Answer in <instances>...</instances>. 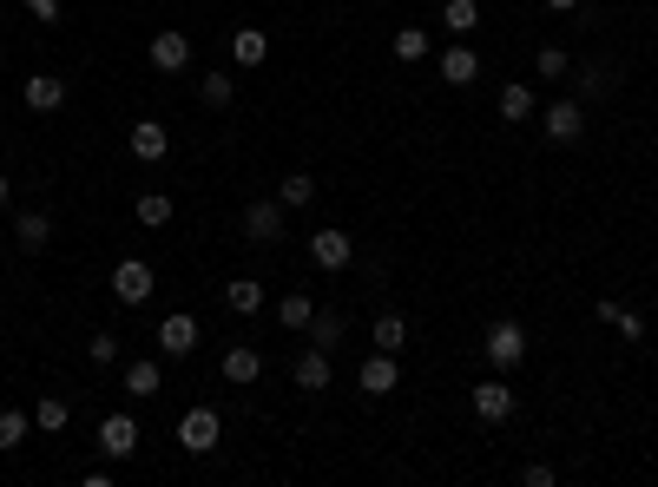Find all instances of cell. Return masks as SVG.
Instances as JSON below:
<instances>
[{"instance_id": "6da1fadb", "label": "cell", "mask_w": 658, "mask_h": 487, "mask_svg": "<svg viewBox=\"0 0 658 487\" xmlns=\"http://www.w3.org/2000/svg\"><path fill=\"white\" fill-rule=\"evenodd\" d=\"M487 362H494V369H520V362H527V330H520L514 316L487 323Z\"/></svg>"}, {"instance_id": "7a4b0ae2", "label": "cell", "mask_w": 658, "mask_h": 487, "mask_svg": "<svg viewBox=\"0 0 658 487\" xmlns=\"http://www.w3.org/2000/svg\"><path fill=\"white\" fill-rule=\"evenodd\" d=\"M218 441H224V422H218V409H191L185 422H178V448H185V455H211Z\"/></svg>"}, {"instance_id": "3957f363", "label": "cell", "mask_w": 658, "mask_h": 487, "mask_svg": "<svg viewBox=\"0 0 658 487\" xmlns=\"http://www.w3.org/2000/svg\"><path fill=\"white\" fill-rule=\"evenodd\" d=\"M540 132H547L553 145H573L586 132V106H580V99H553V106L540 112Z\"/></svg>"}, {"instance_id": "277c9868", "label": "cell", "mask_w": 658, "mask_h": 487, "mask_svg": "<svg viewBox=\"0 0 658 487\" xmlns=\"http://www.w3.org/2000/svg\"><path fill=\"white\" fill-rule=\"evenodd\" d=\"M310 264L316 270H349L356 264V237L349 231H310Z\"/></svg>"}, {"instance_id": "5b68a950", "label": "cell", "mask_w": 658, "mask_h": 487, "mask_svg": "<svg viewBox=\"0 0 658 487\" xmlns=\"http://www.w3.org/2000/svg\"><path fill=\"white\" fill-rule=\"evenodd\" d=\"M244 237H251V244H277V237H283V198H251V211H244Z\"/></svg>"}, {"instance_id": "8992f818", "label": "cell", "mask_w": 658, "mask_h": 487, "mask_svg": "<svg viewBox=\"0 0 658 487\" xmlns=\"http://www.w3.org/2000/svg\"><path fill=\"white\" fill-rule=\"evenodd\" d=\"M99 448H106L112 461H132L139 455V422H132V415H106V422H99Z\"/></svg>"}, {"instance_id": "52a82bcc", "label": "cell", "mask_w": 658, "mask_h": 487, "mask_svg": "<svg viewBox=\"0 0 658 487\" xmlns=\"http://www.w3.org/2000/svg\"><path fill=\"white\" fill-rule=\"evenodd\" d=\"M474 415H481L487 428H494V422H507V415H514V389H507L501 376H487L481 389H474Z\"/></svg>"}, {"instance_id": "ba28073f", "label": "cell", "mask_w": 658, "mask_h": 487, "mask_svg": "<svg viewBox=\"0 0 658 487\" xmlns=\"http://www.w3.org/2000/svg\"><path fill=\"white\" fill-rule=\"evenodd\" d=\"M112 297H119V303H145V297H152V264L126 257V264L112 270Z\"/></svg>"}, {"instance_id": "9c48e42d", "label": "cell", "mask_w": 658, "mask_h": 487, "mask_svg": "<svg viewBox=\"0 0 658 487\" xmlns=\"http://www.w3.org/2000/svg\"><path fill=\"white\" fill-rule=\"evenodd\" d=\"M145 53H152L158 73H185V66H191V40H185V33H172V27L152 33V47H145Z\"/></svg>"}, {"instance_id": "30bf717a", "label": "cell", "mask_w": 658, "mask_h": 487, "mask_svg": "<svg viewBox=\"0 0 658 487\" xmlns=\"http://www.w3.org/2000/svg\"><path fill=\"white\" fill-rule=\"evenodd\" d=\"M158 349H165V356H191V349H198V316H165V323H158Z\"/></svg>"}, {"instance_id": "8fae6325", "label": "cell", "mask_w": 658, "mask_h": 487, "mask_svg": "<svg viewBox=\"0 0 658 487\" xmlns=\"http://www.w3.org/2000/svg\"><path fill=\"white\" fill-rule=\"evenodd\" d=\"M165 152H172V132L158 126V119H139V126H132V158H139V165H158Z\"/></svg>"}, {"instance_id": "7c38bea8", "label": "cell", "mask_w": 658, "mask_h": 487, "mask_svg": "<svg viewBox=\"0 0 658 487\" xmlns=\"http://www.w3.org/2000/svg\"><path fill=\"white\" fill-rule=\"evenodd\" d=\"M395 382H402V376H395V356H389V349H376V356L356 369V389H362V395H389Z\"/></svg>"}, {"instance_id": "4fadbf2b", "label": "cell", "mask_w": 658, "mask_h": 487, "mask_svg": "<svg viewBox=\"0 0 658 487\" xmlns=\"http://www.w3.org/2000/svg\"><path fill=\"white\" fill-rule=\"evenodd\" d=\"M435 73L448 79V86H474V79H481V53H474V47H448L435 60Z\"/></svg>"}, {"instance_id": "5bb4252c", "label": "cell", "mask_w": 658, "mask_h": 487, "mask_svg": "<svg viewBox=\"0 0 658 487\" xmlns=\"http://www.w3.org/2000/svg\"><path fill=\"white\" fill-rule=\"evenodd\" d=\"M27 106L33 112H60L66 106V79L60 73H33L27 79Z\"/></svg>"}, {"instance_id": "9a60e30c", "label": "cell", "mask_w": 658, "mask_h": 487, "mask_svg": "<svg viewBox=\"0 0 658 487\" xmlns=\"http://www.w3.org/2000/svg\"><path fill=\"white\" fill-rule=\"evenodd\" d=\"M257 376H264V356H257L251 343L224 349V382H237V389H244V382H257Z\"/></svg>"}, {"instance_id": "2e32d148", "label": "cell", "mask_w": 658, "mask_h": 487, "mask_svg": "<svg viewBox=\"0 0 658 487\" xmlns=\"http://www.w3.org/2000/svg\"><path fill=\"white\" fill-rule=\"evenodd\" d=\"M158 389H165V369H158V362H126V395L132 402H152Z\"/></svg>"}, {"instance_id": "e0dca14e", "label": "cell", "mask_w": 658, "mask_h": 487, "mask_svg": "<svg viewBox=\"0 0 658 487\" xmlns=\"http://www.w3.org/2000/svg\"><path fill=\"white\" fill-rule=\"evenodd\" d=\"M290 376H297V389H329V349H303L297 356V369H290Z\"/></svg>"}, {"instance_id": "ac0fdd59", "label": "cell", "mask_w": 658, "mask_h": 487, "mask_svg": "<svg viewBox=\"0 0 658 487\" xmlns=\"http://www.w3.org/2000/svg\"><path fill=\"white\" fill-rule=\"evenodd\" d=\"M224 303H231L237 316H257V310H264V283H257V277H237V283H224Z\"/></svg>"}, {"instance_id": "d6986e66", "label": "cell", "mask_w": 658, "mask_h": 487, "mask_svg": "<svg viewBox=\"0 0 658 487\" xmlns=\"http://www.w3.org/2000/svg\"><path fill=\"white\" fill-rule=\"evenodd\" d=\"M501 119H507V126H527V119H533V86H520V79L501 86Z\"/></svg>"}, {"instance_id": "ffe728a7", "label": "cell", "mask_w": 658, "mask_h": 487, "mask_svg": "<svg viewBox=\"0 0 658 487\" xmlns=\"http://www.w3.org/2000/svg\"><path fill=\"white\" fill-rule=\"evenodd\" d=\"M441 27H448V33H461V40H468V33L481 27V0H448V7H441Z\"/></svg>"}, {"instance_id": "44dd1931", "label": "cell", "mask_w": 658, "mask_h": 487, "mask_svg": "<svg viewBox=\"0 0 658 487\" xmlns=\"http://www.w3.org/2000/svg\"><path fill=\"white\" fill-rule=\"evenodd\" d=\"M14 237H20V251H40V244L53 237L47 211H20V218H14Z\"/></svg>"}, {"instance_id": "7402d4cb", "label": "cell", "mask_w": 658, "mask_h": 487, "mask_svg": "<svg viewBox=\"0 0 658 487\" xmlns=\"http://www.w3.org/2000/svg\"><path fill=\"white\" fill-rule=\"evenodd\" d=\"M310 316H316V303L303 297V290H290V297H277V323H283V330H310Z\"/></svg>"}, {"instance_id": "603a6c76", "label": "cell", "mask_w": 658, "mask_h": 487, "mask_svg": "<svg viewBox=\"0 0 658 487\" xmlns=\"http://www.w3.org/2000/svg\"><path fill=\"white\" fill-rule=\"evenodd\" d=\"M277 198H283V211H303V205L316 198V178H310V172H290V178L277 185Z\"/></svg>"}, {"instance_id": "cb8c5ba5", "label": "cell", "mask_w": 658, "mask_h": 487, "mask_svg": "<svg viewBox=\"0 0 658 487\" xmlns=\"http://www.w3.org/2000/svg\"><path fill=\"white\" fill-rule=\"evenodd\" d=\"M402 343H408V316L382 310V316H376V349H389V356H395V349H402Z\"/></svg>"}, {"instance_id": "d4e9b609", "label": "cell", "mask_w": 658, "mask_h": 487, "mask_svg": "<svg viewBox=\"0 0 658 487\" xmlns=\"http://www.w3.org/2000/svg\"><path fill=\"white\" fill-rule=\"evenodd\" d=\"M27 428H33V415H20V409H0V455H14L20 441H27Z\"/></svg>"}, {"instance_id": "484cf974", "label": "cell", "mask_w": 658, "mask_h": 487, "mask_svg": "<svg viewBox=\"0 0 658 487\" xmlns=\"http://www.w3.org/2000/svg\"><path fill=\"white\" fill-rule=\"evenodd\" d=\"M310 343L316 349H336V343H343V316H336V310H316L310 316Z\"/></svg>"}, {"instance_id": "4316f807", "label": "cell", "mask_w": 658, "mask_h": 487, "mask_svg": "<svg viewBox=\"0 0 658 487\" xmlns=\"http://www.w3.org/2000/svg\"><path fill=\"white\" fill-rule=\"evenodd\" d=\"M395 60H408V66L428 60V27H402V33H395Z\"/></svg>"}, {"instance_id": "83f0119b", "label": "cell", "mask_w": 658, "mask_h": 487, "mask_svg": "<svg viewBox=\"0 0 658 487\" xmlns=\"http://www.w3.org/2000/svg\"><path fill=\"white\" fill-rule=\"evenodd\" d=\"M33 428H47V435L66 428V402H60V395H40V402H33Z\"/></svg>"}, {"instance_id": "f1b7e54d", "label": "cell", "mask_w": 658, "mask_h": 487, "mask_svg": "<svg viewBox=\"0 0 658 487\" xmlns=\"http://www.w3.org/2000/svg\"><path fill=\"white\" fill-rule=\"evenodd\" d=\"M231 53H237V66H257V60H264V53H270V40H264V33H257V27H244V33H237V40H231Z\"/></svg>"}, {"instance_id": "f546056e", "label": "cell", "mask_w": 658, "mask_h": 487, "mask_svg": "<svg viewBox=\"0 0 658 487\" xmlns=\"http://www.w3.org/2000/svg\"><path fill=\"white\" fill-rule=\"evenodd\" d=\"M139 224H152V231H158V224H172V198H165V191H145V198H139Z\"/></svg>"}, {"instance_id": "4dcf8cb0", "label": "cell", "mask_w": 658, "mask_h": 487, "mask_svg": "<svg viewBox=\"0 0 658 487\" xmlns=\"http://www.w3.org/2000/svg\"><path fill=\"white\" fill-rule=\"evenodd\" d=\"M231 93H237V86H231V73H204V86H198V99H204V106H231Z\"/></svg>"}, {"instance_id": "1f68e13d", "label": "cell", "mask_w": 658, "mask_h": 487, "mask_svg": "<svg viewBox=\"0 0 658 487\" xmlns=\"http://www.w3.org/2000/svg\"><path fill=\"white\" fill-rule=\"evenodd\" d=\"M612 330L626 336V343H645V316H632L626 303H619V316H612Z\"/></svg>"}, {"instance_id": "d6a6232c", "label": "cell", "mask_w": 658, "mask_h": 487, "mask_svg": "<svg viewBox=\"0 0 658 487\" xmlns=\"http://www.w3.org/2000/svg\"><path fill=\"white\" fill-rule=\"evenodd\" d=\"M86 356H93L99 369H112V362H119V336H93V343H86Z\"/></svg>"}, {"instance_id": "836d02e7", "label": "cell", "mask_w": 658, "mask_h": 487, "mask_svg": "<svg viewBox=\"0 0 658 487\" xmlns=\"http://www.w3.org/2000/svg\"><path fill=\"white\" fill-rule=\"evenodd\" d=\"M566 73V47H540V79H560Z\"/></svg>"}, {"instance_id": "e575fe53", "label": "cell", "mask_w": 658, "mask_h": 487, "mask_svg": "<svg viewBox=\"0 0 658 487\" xmlns=\"http://www.w3.org/2000/svg\"><path fill=\"white\" fill-rule=\"evenodd\" d=\"M599 93H606V73H593V66H586V73H580V93H573V99L586 106V99H599Z\"/></svg>"}, {"instance_id": "d590c367", "label": "cell", "mask_w": 658, "mask_h": 487, "mask_svg": "<svg viewBox=\"0 0 658 487\" xmlns=\"http://www.w3.org/2000/svg\"><path fill=\"white\" fill-rule=\"evenodd\" d=\"M520 481H527V487H553V481H560V474H553L547 461H533V468H520Z\"/></svg>"}, {"instance_id": "8d00e7d4", "label": "cell", "mask_w": 658, "mask_h": 487, "mask_svg": "<svg viewBox=\"0 0 658 487\" xmlns=\"http://www.w3.org/2000/svg\"><path fill=\"white\" fill-rule=\"evenodd\" d=\"M27 7H33L40 20H60V0H27Z\"/></svg>"}, {"instance_id": "74e56055", "label": "cell", "mask_w": 658, "mask_h": 487, "mask_svg": "<svg viewBox=\"0 0 658 487\" xmlns=\"http://www.w3.org/2000/svg\"><path fill=\"white\" fill-rule=\"evenodd\" d=\"M547 7H553V14H573V7H580V0H547Z\"/></svg>"}, {"instance_id": "f35d334b", "label": "cell", "mask_w": 658, "mask_h": 487, "mask_svg": "<svg viewBox=\"0 0 658 487\" xmlns=\"http://www.w3.org/2000/svg\"><path fill=\"white\" fill-rule=\"evenodd\" d=\"M0 205H7V178H0Z\"/></svg>"}]
</instances>
